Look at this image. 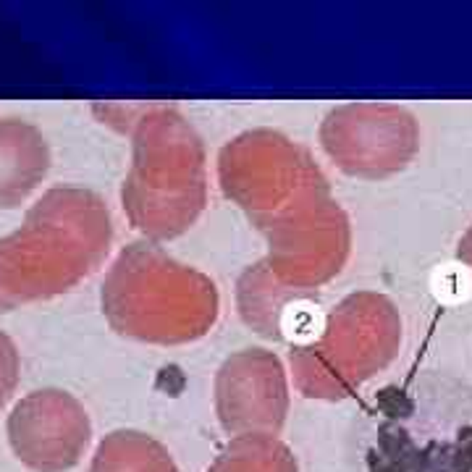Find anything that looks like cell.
<instances>
[{
  "mask_svg": "<svg viewBox=\"0 0 472 472\" xmlns=\"http://www.w3.org/2000/svg\"><path fill=\"white\" fill-rule=\"evenodd\" d=\"M354 472H472V386L423 370L373 391L349 428Z\"/></svg>",
  "mask_w": 472,
  "mask_h": 472,
  "instance_id": "obj_1",
  "label": "cell"
},
{
  "mask_svg": "<svg viewBox=\"0 0 472 472\" xmlns=\"http://www.w3.org/2000/svg\"><path fill=\"white\" fill-rule=\"evenodd\" d=\"M467 250H464V257L470 260V266H472V234H470V239H467V244H464Z\"/></svg>",
  "mask_w": 472,
  "mask_h": 472,
  "instance_id": "obj_2",
  "label": "cell"
}]
</instances>
